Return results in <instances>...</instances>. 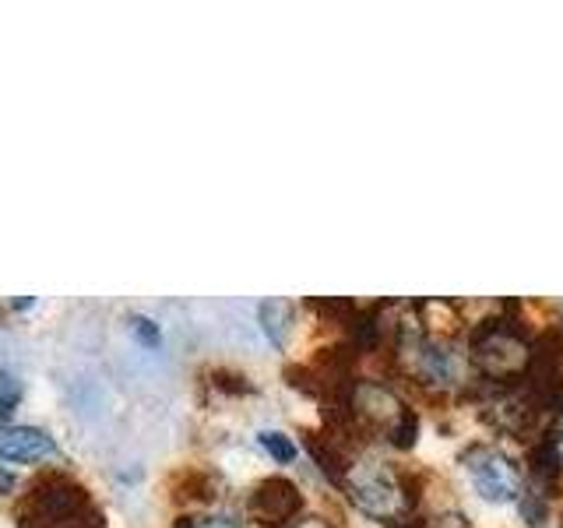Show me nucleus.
<instances>
[{
	"label": "nucleus",
	"instance_id": "nucleus-2",
	"mask_svg": "<svg viewBox=\"0 0 563 528\" xmlns=\"http://www.w3.org/2000/svg\"><path fill=\"white\" fill-rule=\"evenodd\" d=\"M342 490L363 515L377 518V521H398L405 510L419 501V493L405 486L401 475H395L384 462H377V458L374 462L349 465Z\"/></svg>",
	"mask_w": 563,
	"mask_h": 528
},
{
	"label": "nucleus",
	"instance_id": "nucleus-6",
	"mask_svg": "<svg viewBox=\"0 0 563 528\" xmlns=\"http://www.w3.org/2000/svg\"><path fill=\"white\" fill-rule=\"evenodd\" d=\"M416 370L422 381H430L433 387H451L462 381V360L451 342L444 339H419L416 345Z\"/></svg>",
	"mask_w": 563,
	"mask_h": 528
},
{
	"label": "nucleus",
	"instance_id": "nucleus-12",
	"mask_svg": "<svg viewBox=\"0 0 563 528\" xmlns=\"http://www.w3.org/2000/svg\"><path fill=\"white\" fill-rule=\"evenodd\" d=\"M518 507H521V518L532 528L545 525V501H542L539 490H525L521 497H518Z\"/></svg>",
	"mask_w": 563,
	"mask_h": 528
},
{
	"label": "nucleus",
	"instance_id": "nucleus-13",
	"mask_svg": "<svg viewBox=\"0 0 563 528\" xmlns=\"http://www.w3.org/2000/svg\"><path fill=\"white\" fill-rule=\"evenodd\" d=\"M128 321H131V331H134V339H137L141 345H152V349H155L158 342H163V334H158V324L152 321V317L131 314Z\"/></svg>",
	"mask_w": 563,
	"mask_h": 528
},
{
	"label": "nucleus",
	"instance_id": "nucleus-17",
	"mask_svg": "<svg viewBox=\"0 0 563 528\" xmlns=\"http://www.w3.org/2000/svg\"><path fill=\"white\" fill-rule=\"evenodd\" d=\"M550 440H553V448H556V454H560V462H563V413H560V419H556V427H553Z\"/></svg>",
	"mask_w": 563,
	"mask_h": 528
},
{
	"label": "nucleus",
	"instance_id": "nucleus-8",
	"mask_svg": "<svg viewBox=\"0 0 563 528\" xmlns=\"http://www.w3.org/2000/svg\"><path fill=\"white\" fill-rule=\"evenodd\" d=\"M292 304L289 299H264L257 307V321H261V331L268 334V342L275 349H286L289 342V331H292Z\"/></svg>",
	"mask_w": 563,
	"mask_h": 528
},
{
	"label": "nucleus",
	"instance_id": "nucleus-7",
	"mask_svg": "<svg viewBox=\"0 0 563 528\" xmlns=\"http://www.w3.org/2000/svg\"><path fill=\"white\" fill-rule=\"evenodd\" d=\"M57 454L53 437L40 427H11L0 430V462H43Z\"/></svg>",
	"mask_w": 563,
	"mask_h": 528
},
{
	"label": "nucleus",
	"instance_id": "nucleus-9",
	"mask_svg": "<svg viewBox=\"0 0 563 528\" xmlns=\"http://www.w3.org/2000/svg\"><path fill=\"white\" fill-rule=\"evenodd\" d=\"M528 465H532V480L542 490H553L560 483V475H563V462H560V454H556L550 437H545L542 444L532 448V454H528Z\"/></svg>",
	"mask_w": 563,
	"mask_h": 528
},
{
	"label": "nucleus",
	"instance_id": "nucleus-10",
	"mask_svg": "<svg viewBox=\"0 0 563 528\" xmlns=\"http://www.w3.org/2000/svg\"><path fill=\"white\" fill-rule=\"evenodd\" d=\"M257 444H261L264 451H268L278 465H289L292 458H296V444H292V440H289L286 433H278V430H261V433H257Z\"/></svg>",
	"mask_w": 563,
	"mask_h": 528
},
{
	"label": "nucleus",
	"instance_id": "nucleus-5",
	"mask_svg": "<svg viewBox=\"0 0 563 528\" xmlns=\"http://www.w3.org/2000/svg\"><path fill=\"white\" fill-rule=\"evenodd\" d=\"M299 507H303V493L292 480L286 475H268L261 480L246 501V510L257 525H268V528H286L289 521L299 518Z\"/></svg>",
	"mask_w": 563,
	"mask_h": 528
},
{
	"label": "nucleus",
	"instance_id": "nucleus-18",
	"mask_svg": "<svg viewBox=\"0 0 563 528\" xmlns=\"http://www.w3.org/2000/svg\"><path fill=\"white\" fill-rule=\"evenodd\" d=\"M14 486V475L11 472H0V493H8Z\"/></svg>",
	"mask_w": 563,
	"mask_h": 528
},
{
	"label": "nucleus",
	"instance_id": "nucleus-4",
	"mask_svg": "<svg viewBox=\"0 0 563 528\" xmlns=\"http://www.w3.org/2000/svg\"><path fill=\"white\" fill-rule=\"evenodd\" d=\"M409 416H412V409L391 392V387H384L377 381H352L349 419H360L363 427L380 430L384 437H391Z\"/></svg>",
	"mask_w": 563,
	"mask_h": 528
},
{
	"label": "nucleus",
	"instance_id": "nucleus-15",
	"mask_svg": "<svg viewBox=\"0 0 563 528\" xmlns=\"http://www.w3.org/2000/svg\"><path fill=\"white\" fill-rule=\"evenodd\" d=\"M190 528H240V525L225 515H208V518H190Z\"/></svg>",
	"mask_w": 563,
	"mask_h": 528
},
{
	"label": "nucleus",
	"instance_id": "nucleus-16",
	"mask_svg": "<svg viewBox=\"0 0 563 528\" xmlns=\"http://www.w3.org/2000/svg\"><path fill=\"white\" fill-rule=\"evenodd\" d=\"M286 528H334L331 521H324V518H317V515H299L296 521H289Z\"/></svg>",
	"mask_w": 563,
	"mask_h": 528
},
{
	"label": "nucleus",
	"instance_id": "nucleus-11",
	"mask_svg": "<svg viewBox=\"0 0 563 528\" xmlns=\"http://www.w3.org/2000/svg\"><path fill=\"white\" fill-rule=\"evenodd\" d=\"M18 402H22V384L11 370L0 366V419H8L18 409Z\"/></svg>",
	"mask_w": 563,
	"mask_h": 528
},
{
	"label": "nucleus",
	"instance_id": "nucleus-19",
	"mask_svg": "<svg viewBox=\"0 0 563 528\" xmlns=\"http://www.w3.org/2000/svg\"><path fill=\"white\" fill-rule=\"evenodd\" d=\"M387 528H427V525H419V521H391V525H387Z\"/></svg>",
	"mask_w": 563,
	"mask_h": 528
},
{
	"label": "nucleus",
	"instance_id": "nucleus-14",
	"mask_svg": "<svg viewBox=\"0 0 563 528\" xmlns=\"http://www.w3.org/2000/svg\"><path fill=\"white\" fill-rule=\"evenodd\" d=\"M427 528H468L465 515H457V510H444V515H433L430 521H422Z\"/></svg>",
	"mask_w": 563,
	"mask_h": 528
},
{
	"label": "nucleus",
	"instance_id": "nucleus-3",
	"mask_svg": "<svg viewBox=\"0 0 563 528\" xmlns=\"http://www.w3.org/2000/svg\"><path fill=\"white\" fill-rule=\"evenodd\" d=\"M462 465L468 472L472 486L489 504H510L521 497V465L510 454L493 444H472L462 451Z\"/></svg>",
	"mask_w": 563,
	"mask_h": 528
},
{
	"label": "nucleus",
	"instance_id": "nucleus-1",
	"mask_svg": "<svg viewBox=\"0 0 563 528\" xmlns=\"http://www.w3.org/2000/svg\"><path fill=\"white\" fill-rule=\"evenodd\" d=\"M518 324L521 321H515V314L507 307V314L489 317V321H483L472 331V363L483 374V381L504 384L532 366L528 339Z\"/></svg>",
	"mask_w": 563,
	"mask_h": 528
}]
</instances>
